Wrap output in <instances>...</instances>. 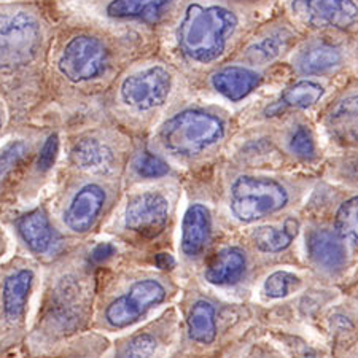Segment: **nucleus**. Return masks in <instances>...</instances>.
<instances>
[{
  "label": "nucleus",
  "instance_id": "18",
  "mask_svg": "<svg viewBox=\"0 0 358 358\" xmlns=\"http://www.w3.org/2000/svg\"><path fill=\"white\" fill-rule=\"evenodd\" d=\"M18 231L31 250L36 253H45L53 244V229L50 227L48 218L40 210L29 212L27 215L21 217Z\"/></svg>",
  "mask_w": 358,
  "mask_h": 358
},
{
  "label": "nucleus",
  "instance_id": "13",
  "mask_svg": "<svg viewBox=\"0 0 358 358\" xmlns=\"http://www.w3.org/2000/svg\"><path fill=\"white\" fill-rule=\"evenodd\" d=\"M259 75L250 69L233 66L213 73L212 85L229 101H241L259 85Z\"/></svg>",
  "mask_w": 358,
  "mask_h": 358
},
{
  "label": "nucleus",
  "instance_id": "14",
  "mask_svg": "<svg viewBox=\"0 0 358 358\" xmlns=\"http://www.w3.org/2000/svg\"><path fill=\"white\" fill-rule=\"evenodd\" d=\"M245 273V255L239 248H224L210 259L206 279L213 285H231Z\"/></svg>",
  "mask_w": 358,
  "mask_h": 358
},
{
  "label": "nucleus",
  "instance_id": "25",
  "mask_svg": "<svg viewBox=\"0 0 358 358\" xmlns=\"http://www.w3.org/2000/svg\"><path fill=\"white\" fill-rule=\"evenodd\" d=\"M336 233L341 238L358 242V196L339 207L336 213Z\"/></svg>",
  "mask_w": 358,
  "mask_h": 358
},
{
  "label": "nucleus",
  "instance_id": "17",
  "mask_svg": "<svg viewBox=\"0 0 358 358\" xmlns=\"http://www.w3.org/2000/svg\"><path fill=\"white\" fill-rule=\"evenodd\" d=\"M72 163L86 172H106L113 164V155L96 138H85L73 147Z\"/></svg>",
  "mask_w": 358,
  "mask_h": 358
},
{
  "label": "nucleus",
  "instance_id": "16",
  "mask_svg": "<svg viewBox=\"0 0 358 358\" xmlns=\"http://www.w3.org/2000/svg\"><path fill=\"white\" fill-rule=\"evenodd\" d=\"M343 61V55L336 46L317 43L306 48L296 57V69L304 75H319L333 71Z\"/></svg>",
  "mask_w": 358,
  "mask_h": 358
},
{
  "label": "nucleus",
  "instance_id": "32",
  "mask_svg": "<svg viewBox=\"0 0 358 358\" xmlns=\"http://www.w3.org/2000/svg\"><path fill=\"white\" fill-rule=\"evenodd\" d=\"M115 247L112 244H99L91 253V259L96 263H103L115 255Z\"/></svg>",
  "mask_w": 358,
  "mask_h": 358
},
{
  "label": "nucleus",
  "instance_id": "31",
  "mask_svg": "<svg viewBox=\"0 0 358 358\" xmlns=\"http://www.w3.org/2000/svg\"><path fill=\"white\" fill-rule=\"evenodd\" d=\"M57 150H59V138H57L56 134L50 136L48 141L45 142V145L42 150H40V155H38L37 166L40 171H48L50 167L55 164L56 157H57Z\"/></svg>",
  "mask_w": 358,
  "mask_h": 358
},
{
  "label": "nucleus",
  "instance_id": "27",
  "mask_svg": "<svg viewBox=\"0 0 358 358\" xmlns=\"http://www.w3.org/2000/svg\"><path fill=\"white\" fill-rule=\"evenodd\" d=\"M134 169L137 171L138 176L148 177V178H157L163 177L169 172V167L163 159L155 157V155L143 152L138 155L134 161Z\"/></svg>",
  "mask_w": 358,
  "mask_h": 358
},
{
  "label": "nucleus",
  "instance_id": "1",
  "mask_svg": "<svg viewBox=\"0 0 358 358\" xmlns=\"http://www.w3.org/2000/svg\"><path fill=\"white\" fill-rule=\"evenodd\" d=\"M238 16L220 5L192 3L177 27V43L188 59L212 62L227 50L238 29Z\"/></svg>",
  "mask_w": 358,
  "mask_h": 358
},
{
  "label": "nucleus",
  "instance_id": "10",
  "mask_svg": "<svg viewBox=\"0 0 358 358\" xmlns=\"http://www.w3.org/2000/svg\"><path fill=\"white\" fill-rule=\"evenodd\" d=\"M308 252L315 266L330 274L343 269L345 266V259H348L343 238L336 231H313L308 238Z\"/></svg>",
  "mask_w": 358,
  "mask_h": 358
},
{
  "label": "nucleus",
  "instance_id": "6",
  "mask_svg": "<svg viewBox=\"0 0 358 358\" xmlns=\"http://www.w3.org/2000/svg\"><path fill=\"white\" fill-rule=\"evenodd\" d=\"M172 78L161 66L147 67L129 75L121 85V97L126 106L137 110H152L163 106L171 92Z\"/></svg>",
  "mask_w": 358,
  "mask_h": 358
},
{
  "label": "nucleus",
  "instance_id": "21",
  "mask_svg": "<svg viewBox=\"0 0 358 358\" xmlns=\"http://www.w3.org/2000/svg\"><path fill=\"white\" fill-rule=\"evenodd\" d=\"M299 223L294 218H288L282 228L259 227L253 233V242L263 252H280L292 244L296 238Z\"/></svg>",
  "mask_w": 358,
  "mask_h": 358
},
{
  "label": "nucleus",
  "instance_id": "19",
  "mask_svg": "<svg viewBox=\"0 0 358 358\" xmlns=\"http://www.w3.org/2000/svg\"><path fill=\"white\" fill-rule=\"evenodd\" d=\"M328 126L343 142H358V96L341 101L328 118Z\"/></svg>",
  "mask_w": 358,
  "mask_h": 358
},
{
  "label": "nucleus",
  "instance_id": "11",
  "mask_svg": "<svg viewBox=\"0 0 358 358\" xmlns=\"http://www.w3.org/2000/svg\"><path fill=\"white\" fill-rule=\"evenodd\" d=\"M103 202H106L103 189L97 185H86L75 194L72 204L69 206L66 212L67 227L77 233L88 231L99 215Z\"/></svg>",
  "mask_w": 358,
  "mask_h": 358
},
{
  "label": "nucleus",
  "instance_id": "7",
  "mask_svg": "<svg viewBox=\"0 0 358 358\" xmlns=\"http://www.w3.org/2000/svg\"><path fill=\"white\" fill-rule=\"evenodd\" d=\"M166 296L163 285L157 280H142L132 285L128 294L120 296L108 306L107 322L112 327L124 328L137 322L150 308L159 304Z\"/></svg>",
  "mask_w": 358,
  "mask_h": 358
},
{
  "label": "nucleus",
  "instance_id": "5",
  "mask_svg": "<svg viewBox=\"0 0 358 358\" xmlns=\"http://www.w3.org/2000/svg\"><path fill=\"white\" fill-rule=\"evenodd\" d=\"M108 51L101 40L90 36L72 38L62 50L59 71L73 83H85L94 80L106 71Z\"/></svg>",
  "mask_w": 358,
  "mask_h": 358
},
{
  "label": "nucleus",
  "instance_id": "26",
  "mask_svg": "<svg viewBox=\"0 0 358 358\" xmlns=\"http://www.w3.org/2000/svg\"><path fill=\"white\" fill-rule=\"evenodd\" d=\"M299 285V279L287 271H277L264 282V293L269 298H284Z\"/></svg>",
  "mask_w": 358,
  "mask_h": 358
},
{
  "label": "nucleus",
  "instance_id": "3",
  "mask_svg": "<svg viewBox=\"0 0 358 358\" xmlns=\"http://www.w3.org/2000/svg\"><path fill=\"white\" fill-rule=\"evenodd\" d=\"M287 201L285 188L271 178L244 176L231 188V210L238 220L245 223L280 210Z\"/></svg>",
  "mask_w": 358,
  "mask_h": 358
},
{
  "label": "nucleus",
  "instance_id": "29",
  "mask_svg": "<svg viewBox=\"0 0 358 358\" xmlns=\"http://www.w3.org/2000/svg\"><path fill=\"white\" fill-rule=\"evenodd\" d=\"M290 150L296 155V157L304 159H310L315 157V142L308 128L301 126V128H298L293 132L290 141Z\"/></svg>",
  "mask_w": 358,
  "mask_h": 358
},
{
  "label": "nucleus",
  "instance_id": "4",
  "mask_svg": "<svg viewBox=\"0 0 358 358\" xmlns=\"http://www.w3.org/2000/svg\"><path fill=\"white\" fill-rule=\"evenodd\" d=\"M42 45V27L24 11L0 13V69L27 64Z\"/></svg>",
  "mask_w": 358,
  "mask_h": 358
},
{
  "label": "nucleus",
  "instance_id": "24",
  "mask_svg": "<svg viewBox=\"0 0 358 358\" xmlns=\"http://www.w3.org/2000/svg\"><path fill=\"white\" fill-rule=\"evenodd\" d=\"M287 38L284 34H271L268 37H263L258 42L252 43L245 51V57L252 64H266L275 59L284 50Z\"/></svg>",
  "mask_w": 358,
  "mask_h": 358
},
{
  "label": "nucleus",
  "instance_id": "15",
  "mask_svg": "<svg viewBox=\"0 0 358 358\" xmlns=\"http://www.w3.org/2000/svg\"><path fill=\"white\" fill-rule=\"evenodd\" d=\"M172 2L174 0H112L107 7V13L117 20L153 22L161 18Z\"/></svg>",
  "mask_w": 358,
  "mask_h": 358
},
{
  "label": "nucleus",
  "instance_id": "23",
  "mask_svg": "<svg viewBox=\"0 0 358 358\" xmlns=\"http://www.w3.org/2000/svg\"><path fill=\"white\" fill-rule=\"evenodd\" d=\"M323 96V86L315 82H298L292 85L280 99V107H294V108H308Z\"/></svg>",
  "mask_w": 358,
  "mask_h": 358
},
{
  "label": "nucleus",
  "instance_id": "2",
  "mask_svg": "<svg viewBox=\"0 0 358 358\" xmlns=\"http://www.w3.org/2000/svg\"><path fill=\"white\" fill-rule=\"evenodd\" d=\"M161 142L177 157L199 155L224 136L220 118L201 110H185L167 120L161 128Z\"/></svg>",
  "mask_w": 358,
  "mask_h": 358
},
{
  "label": "nucleus",
  "instance_id": "8",
  "mask_svg": "<svg viewBox=\"0 0 358 358\" xmlns=\"http://www.w3.org/2000/svg\"><path fill=\"white\" fill-rule=\"evenodd\" d=\"M292 10L299 21L313 27H348L358 18L354 0H293Z\"/></svg>",
  "mask_w": 358,
  "mask_h": 358
},
{
  "label": "nucleus",
  "instance_id": "12",
  "mask_svg": "<svg viewBox=\"0 0 358 358\" xmlns=\"http://www.w3.org/2000/svg\"><path fill=\"white\" fill-rule=\"evenodd\" d=\"M210 228L209 210L201 204L189 207L182 224V250L188 257L199 255L210 239Z\"/></svg>",
  "mask_w": 358,
  "mask_h": 358
},
{
  "label": "nucleus",
  "instance_id": "33",
  "mask_svg": "<svg viewBox=\"0 0 358 358\" xmlns=\"http://www.w3.org/2000/svg\"><path fill=\"white\" fill-rule=\"evenodd\" d=\"M155 263L159 269H172L174 268V258H172L169 253H159V255L155 258Z\"/></svg>",
  "mask_w": 358,
  "mask_h": 358
},
{
  "label": "nucleus",
  "instance_id": "22",
  "mask_svg": "<svg viewBox=\"0 0 358 358\" xmlns=\"http://www.w3.org/2000/svg\"><path fill=\"white\" fill-rule=\"evenodd\" d=\"M188 331L192 339L202 344H210L215 339V310L212 304L206 301H198L188 315Z\"/></svg>",
  "mask_w": 358,
  "mask_h": 358
},
{
  "label": "nucleus",
  "instance_id": "20",
  "mask_svg": "<svg viewBox=\"0 0 358 358\" xmlns=\"http://www.w3.org/2000/svg\"><path fill=\"white\" fill-rule=\"evenodd\" d=\"M31 271H20L7 277L3 284V309L10 320H18L24 313L26 298L32 285Z\"/></svg>",
  "mask_w": 358,
  "mask_h": 358
},
{
  "label": "nucleus",
  "instance_id": "30",
  "mask_svg": "<svg viewBox=\"0 0 358 358\" xmlns=\"http://www.w3.org/2000/svg\"><path fill=\"white\" fill-rule=\"evenodd\" d=\"M155 349H157L155 339L148 334H142L132 339L118 358H152Z\"/></svg>",
  "mask_w": 358,
  "mask_h": 358
},
{
  "label": "nucleus",
  "instance_id": "28",
  "mask_svg": "<svg viewBox=\"0 0 358 358\" xmlns=\"http://www.w3.org/2000/svg\"><path fill=\"white\" fill-rule=\"evenodd\" d=\"M27 152L29 148L24 142H11L3 150H0V180L24 159Z\"/></svg>",
  "mask_w": 358,
  "mask_h": 358
},
{
  "label": "nucleus",
  "instance_id": "9",
  "mask_svg": "<svg viewBox=\"0 0 358 358\" xmlns=\"http://www.w3.org/2000/svg\"><path fill=\"white\" fill-rule=\"evenodd\" d=\"M169 204L158 193H143L129 201L126 207V227L145 238H155L166 228Z\"/></svg>",
  "mask_w": 358,
  "mask_h": 358
}]
</instances>
